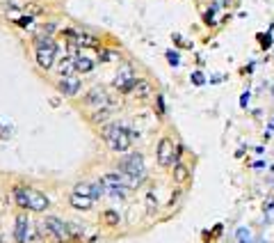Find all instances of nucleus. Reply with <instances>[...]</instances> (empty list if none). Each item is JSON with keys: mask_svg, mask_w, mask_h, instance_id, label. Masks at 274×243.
Returning <instances> with one entry per match:
<instances>
[{"mask_svg": "<svg viewBox=\"0 0 274 243\" xmlns=\"http://www.w3.org/2000/svg\"><path fill=\"white\" fill-rule=\"evenodd\" d=\"M37 232L39 236H44L53 243H73V234L69 229V223L59 221L57 216H46L37 225Z\"/></svg>", "mask_w": 274, "mask_h": 243, "instance_id": "1", "label": "nucleus"}, {"mask_svg": "<svg viewBox=\"0 0 274 243\" xmlns=\"http://www.w3.org/2000/svg\"><path fill=\"white\" fill-rule=\"evenodd\" d=\"M101 138L105 140V144L110 147L112 152L117 154H126L133 144V138H130V131L121 124H103L101 126Z\"/></svg>", "mask_w": 274, "mask_h": 243, "instance_id": "2", "label": "nucleus"}, {"mask_svg": "<svg viewBox=\"0 0 274 243\" xmlns=\"http://www.w3.org/2000/svg\"><path fill=\"white\" fill-rule=\"evenodd\" d=\"M35 46H37V51H35L37 64L48 71V69L55 64V58H57V44H55L51 37L37 35V37H35Z\"/></svg>", "mask_w": 274, "mask_h": 243, "instance_id": "3", "label": "nucleus"}, {"mask_svg": "<svg viewBox=\"0 0 274 243\" xmlns=\"http://www.w3.org/2000/svg\"><path fill=\"white\" fill-rule=\"evenodd\" d=\"M119 172L121 175H128L137 179V182H144V177H146V165H144V159H142V154H124L121 159H119Z\"/></svg>", "mask_w": 274, "mask_h": 243, "instance_id": "4", "label": "nucleus"}, {"mask_svg": "<svg viewBox=\"0 0 274 243\" xmlns=\"http://www.w3.org/2000/svg\"><path fill=\"white\" fill-rule=\"evenodd\" d=\"M156 156H158V163L163 167H171L176 163V144L171 138H160L158 142V149H156Z\"/></svg>", "mask_w": 274, "mask_h": 243, "instance_id": "5", "label": "nucleus"}, {"mask_svg": "<svg viewBox=\"0 0 274 243\" xmlns=\"http://www.w3.org/2000/svg\"><path fill=\"white\" fill-rule=\"evenodd\" d=\"M82 103L87 108H91V110H98V108H112V101L110 97H108V92H105V87H101V85H96V87H91V90L85 94V99H82Z\"/></svg>", "mask_w": 274, "mask_h": 243, "instance_id": "6", "label": "nucleus"}, {"mask_svg": "<svg viewBox=\"0 0 274 243\" xmlns=\"http://www.w3.org/2000/svg\"><path fill=\"white\" fill-rule=\"evenodd\" d=\"M35 234H37V225L32 227V223L25 216H18L16 218V227H14L16 243H30V236H35Z\"/></svg>", "mask_w": 274, "mask_h": 243, "instance_id": "7", "label": "nucleus"}, {"mask_svg": "<svg viewBox=\"0 0 274 243\" xmlns=\"http://www.w3.org/2000/svg\"><path fill=\"white\" fill-rule=\"evenodd\" d=\"M135 81H137L135 71L130 67H126V69H121V71L117 74V78H114V87H117L119 92H124V94H130Z\"/></svg>", "mask_w": 274, "mask_h": 243, "instance_id": "8", "label": "nucleus"}, {"mask_svg": "<svg viewBox=\"0 0 274 243\" xmlns=\"http://www.w3.org/2000/svg\"><path fill=\"white\" fill-rule=\"evenodd\" d=\"M51 206V200L46 198L41 190H35V188H28V209L30 211H37V213H41V211H46Z\"/></svg>", "mask_w": 274, "mask_h": 243, "instance_id": "9", "label": "nucleus"}, {"mask_svg": "<svg viewBox=\"0 0 274 243\" xmlns=\"http://www.w3.org/2000/svg\"><path fill=\"white\" fill-rule=\"evenodd\" d=\"M130 94H133V99H137V101H148L151 97H156V90H153V85L148 83V81L137 78L133 85V90H130Z\"/></svg>", "mask_w": 274, "mask_h": 243, "instance_id": "10", "label": "nucleus"}, {"mask_svg": "<svg viewBox=\"0 0 274 243\" xmlns=\"http://www.w3.org/2000/svg\"><path fill=\"white\" fill-rule=\"evenodd\" d=\"M80 87H82V83L78 76H67V78H59L57 81V90L64 97H75L80 92Z\"/></svg>", "mask_w": 274, "mask_h": 243, "instance_id": "11", "label": "nucleus"}, {"mask_svg": "<svg viewBox=\"0 0 274 243\" xmlns=\"http://www.w3.org/2000/svg\"><path fill=\"white\" fill-rule=\"evenodd\" d=\"M69 202H71V206H73V209H78V211H89V209L94 206V200H91V198H85V195H75V193H71Z\"/></svg>", "mask_w": 274, "mask_h": 243, "instance_id": "12", "label": "nucleus"}, {"mask_svg": "<svg viewBox=\"0 0 274 243\" xmlns=\"http://www.w3.org/2000/svg\"><path fill=\"white\" fill-rule=\"evenodd\" d=\"M57 76L59 78H67V76H75V67H73V58H62L57 62Z\"/></svg>", "mask_w": 274, "mask_h": 243, "instance_id": "13", "label": "nucleus"}, {"mask_svg": "<svg viewBox=\"0 0 274 243\" xmlns=\"http://www.w3.org/2000/svg\"><path fill=\"white\" fill-rule=\"evenodd\" d=\"M75 41H78L80 48H98V46H101L96 35H89V32H78V35H75Z\"/></svg>", "mask_w": 274, "mask_h": 243, "instance_id": "14", "label": "nucleus"}, {"mask_svg": "<svg viewBox=\"0 0 274 243\" xmlns=\"http://www.w3.org/2000/svg\"><path fill=\"white\" fill-rule=\"evenodd\" d=\"M73 67H75V71H78V74H89V71L94 69V60H89L87 55L78 53L73 58Z\"/></svg>", "mask_w": 274, "mask_h": 243, "instance_id": "15", "label": "nucleus"}, {"mask_svg": "<svg viewBox=\"0 0 274 243\" xmlns=\"http://www.w3.org/2000/svg\"><path fill=\"white\" fill-rule=\"evenodd\" d=\"M171 175H174V182L176 183H185L187 179H190V167H187L185 163L176 161V163H174V170H171Z\"/></svg>", "mask_w": 274, "mask_h": 243, "instance_id": "16", "label": "nucleus"}, {"mask_svg": "<svg viewBox=\"0 0 274 243\" xmlns=\"http://www.w3.org/2000/svg\"><path fill=\"white\" fill-rule=\"evenodd\" d=\"M12 198H14L18 209H23V211L28 209V188H25V186H14V188H12Z\"/></svg>", "mask_w": 274, "mask_h": 243, "instance_id": "17", "label": "nucleus"}, {"mask_svg": "<svg viewBox=\"0 0 274 243\" xmlns=\"http://www.w3.org/2000/svg\"><path fill=\"white\" fill-rule=\"evenodd\" d=\"M110 115H112V108H98V110H94V115L89 117V122L91 124H108V120H110Z\"/></svg>", "mask_w": 274, "mask_h": 243, "instance_id": "18", "label": "nucleus"}, {"mask_svg": "<svg viewBox=\"0 0 274 243\" xmlns=\"http://www.w3.org/2000/svg\"><path fill=\"white\" fill-rule=\"evenodd\" d=\"M101 221H103V225H108V227H117L119 223H121V218H119V213L114 211V209H105V211L101 213Z\"/></svg>", "mask_w": 274, "mask_h": 243, "instance_id": "19", "label": "nucleus"}, {"mask_svg": "<svg viewBox=\"0 0 274 243\" xmlns=\"http://www.w3.org/2000/svg\"><path fill=\"white\" fill-rule=\"evenodd\" d=\"M0 243H7V239H5V236L0 234Z\"/></svg>", "mask_w": 274, "mask_h": 243, "instance_id": "20", "label": "nucleus"}]
</instances>
